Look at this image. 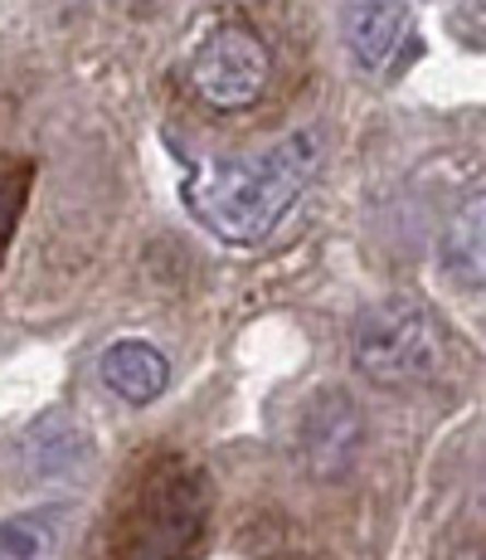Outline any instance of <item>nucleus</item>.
<instances>
[{
	"instance_id": "1",
	"label": "nucleus",
	"mask_w": 486,
	"mask_h": 560,
	"mask_svg": "<svg viewBox=\"0 0 486 560\" xmlns=\"http://www.w3.org/2000/svg\"><path fill=\"white\" fill-rule=\"evenodd\" d=\"M321 156H327V137L317 127H301L253 161L194 166L186 180V200L214 240L234 244V249H253L283 224V214L301 200V190L317 180Z\"/></svg>"
},
{
	"instance_id": "2",
	"label": "nucleus",
	"mask_w": 486,
	"mask_h": 560,
	"mask_svg": "<svg viewBox=\"0 0 486 560\" xmlns=\"http://www.w3.org/2000/svg\"><path fill=\"white\" fill-rule=\"evenodd\" d=\"M351 361L365 381L384 390L438 381L448 365V337H442L438 312L408 293L370 303L351 327Z\"/></svg>"
},
{
	"instance_id": "3",
	"label": "nucleus",
	"mask_w": 486,
	"mask_h": 560,
	"mask_svg": "<svg viewBox=\"0 0 486 560\" xmlns=\"http://www.w3.org/2000/svg\"><path fill=\"white\" fill-rule=\"evenodd\" d=\"M273 54L248 25H220L190 54V89L214 113H244L268 93Z\"/></svg>"
},
{
	"instance_id": "4",
	"label": "nucleus",
	"mask_w": 486,
	"mask_h": 560,
	"mask_svg": "<svg viewBox=\"0 0 486 560\" xmlns=\"http://www.w3.org/2000/svg\"><path fill=\"white\" fill-rule=\"evenodd\" d=\"M341 35L351 49V63L360 73H384L399 59L408 35V5L404 0H345L341 5Z\"/></svg>"
},
{
	"instance_id": "5",
	"label": "nucleus",
	"mask_w": 486,
	"mask_h": 560,
	"mask_svg": "<svg viewBox=\"0 0 486 560\" xmlns=\"http://www.w3.org/2000/svg\"><path fill=\"white\" fill-rule=\"evenodd\" d=\"M360 448V415L345 395H317L311 409L301 415V463H307L317 478H341L355 463Z\"/></svg>"
},
{
	"instance_id": "6",
	"label": "nucleus",
	"mask_w": 486,
	"mask_h": 560,
	"mask_svg": "<svg viewBox=\"0 0 486 560\" xmlns=\"http://www.w3.org/2000/svg\"><path fill=\"white\" fill-rule=\"evenodd\" d=\"M103 381L112 395H122L127 405H151L170 381V365L151 341H112L103 351Z\"/></svg>"
},
{
	"instance_id": "7",
	"label": "nucleus",
	"mask_w": 486,
	"mask_h": 560,
	"mask_svg": "<svg viewBox=\"0 0 486 560\" xmlns=\"http://www.w3.org/2000/svg\"><path fill=\"white\" fill-rule=\"evenodd\" d=\"M442 268L462 288H486V190L467 196L442 230Z\"/></svg>"
},
{
	"instance_id": "8",
	"label": "nucleus",
	"mask_w": 486,
	"mask_h": 560,
	"mask_svg": "<svg viewBox=\"0 0 486 560\" xmlns=\"http://www.w3.org/2000/svg\"><path fill=\"white\" fill-rule=\"evenodd\" d=\"M59 546V512H25L0 522V560H49Z\"/></svg>"
},
{
	"instance_id": "9",
	"label": "nucleus",
	"mask_w": 486,
	"mask_h": 560,
	"mask_svg": "<svg viewBox=\"0 0 486 560\" xmlns=\"http://www.w3.org/2000/svg\"><path fill=\"white\" fill-rule=\"evenodd\" d=\"M452 560H486V546H462Z\"/></svg>"
}]
</instances>
